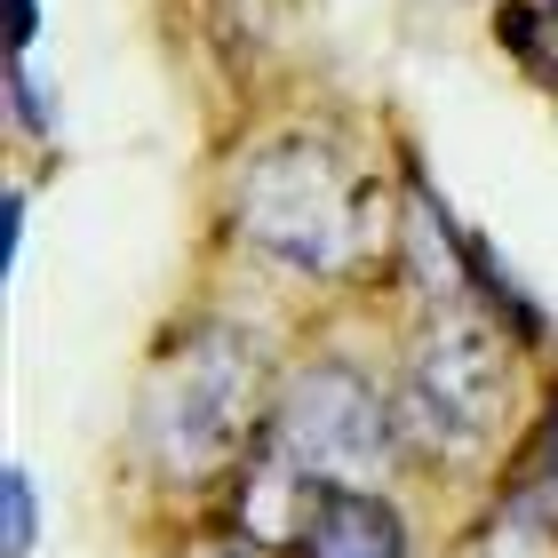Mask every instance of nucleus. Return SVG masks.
Wrapping results in <instances>:
<instances>
[{
    "instance_id": "nucleus-1",
    "label": "nucleus",
    "mask_w": 558,
    "mask_h": 558,
    "mask_svg": "<svg viewBox=\"0 0 558 558\" xmlns=\"http://www.w3.org/2000/svg\"><path fill=\"white\" fill-rule=\"evenodd\" d=\"M256 343L240 327H192L184 343L151 367L144 408H136V439L160 463V478H208L223 454L240 447L247 415H256Z\"/></svg>"
},
{
    "instance_id": "nucleus-2",
    "label": "nucleus",
    "mask_w": 558,
    "mask_h": 558,
    "mask_svg": "<svg viewBox=\"0 0 558 558\" xmlns=\"http://www.w3.org/2000/svg\"><path fill=\"white\" fill-rule=\"evenodd\" d=\"M367 216L375 192H351L319 144H271L240 168V240L288 271H343V256L367 240Z\"/></svg>"
},
{
    "instance_id": "nucleus-3",
    "label": "nucleus",
    "mask_w": 558,
    "mask_h": 558,
    "mask_svg": "<svg viewBox=\"0 0 558 558\" xmlns=\"http://www.w3.org/2000/svg\"><path fill=\"white\" fill-rule=\"evenodd\" d=\"M271 447L288 454L312 487H360V478H375V471L391 463L399 423H391L384 391H375L360 367L312 360L288 384L279 415H271Z\"/></svg>"
},
{
    "instance_id": "nucleus-4",
    "label": "nucleus",
    "mask_w": 558,
    "mask_h": 558,
    "mask_svg": "<svg viewBox=\"0 0 558 558\" xmlns=\"http://www.w3.org/2000/svg\"><path fill=\"white\" fill-rule=\"evenodd\" d=\"M502 399H511V367H502V343L478 336V327H439L415 367L408 391H399V430L439 454H471L478 439H495Z\"/></svg>"
},
{
    "instance_id": "nucleus-5",
    "label": "nucleus",
    "mask_w": 558,
    "mask_h": 558,
    "mask_svg": "<svg viewBox=\"0 0 558 558\" xmlns=\"http://www.w3.org/2000/svg\"><path fill=\"white\" fill-rule=\"evenodd\" d=\"M295 558H408V535H399V511L384 495L319 487L295 526Z\"/></svg>"
},
{
    "instance_id": "nucleus-6",
    "label": "nucleus",
    "mask_w": 558,
    "mask_h": 558,
    "mask_svg": "<svg viewBox=\"0 0 558 558\" xmlns=\"http://www.w3.org/2000/svg\"><path fill=\"white\" fill-rule=\"evenodd\" d=\"M408 264H415V279H423V295H463V279H471V232H454L447 223V208L430 199V184L415 175L408 184Z\"/></svg>"
},
{
    "instance_id": "nucleus-7",
    "label": "nucleus",
    "mask_w": 558,
    "mask_h": 558,
    "mask_svg": "<svg viewBox=\"0 0 558 558\" xmlns=\"http://www.w3.org/2000/svg\"><path fill=\"white\" fill-rule=\"evenodd\" d=\"M0 543H9V558L33 550V478L24 471L0 478Z\"/></svg>"
},
{
    "instance_id": "nucleus-8",
    "label": "nucleus",
    "mask_w": 558,
    "mask_h": 558,
    "mask_svg": "<svg viewBox=\"0 0 558 558\" xmlns=\"http://www.w3.org/2000/svg\"><path fill=\"white\" fill-rule=\"evenodd\" d=\"M502 48H511L519 64L550 72V64H543V9H526V0H511V9H502Z\"/></svg>"
},
{
    "instance_id": "nucleus-9",
    "label": "nucleus",
    "mask_w": 558,
    "mask_h": 558,
    "mask_svg": "<svg viewBox=\"0 0 558 558\" xmlns=\"http://www.w3.org/2000/svg\"><path fill=\"white\" fill-rule=\"evenodd\" d=\"M9 96H16V120H24V129H48V120H57V112H48V88L24 81V57L9 64Z\"/></svg>"
},
{
    "instance_id": "nucleus-10",
    "label": "nucleus",
    "mask_w": 558,
    "mask_h": 558,
    "mask_svg": "<svg viewBox=\"0 0 558 558\" xmlns=\"http://www.w3.org/2000/svg\"><path fill=\"white\" fill-rule=\"evenodd\" d=\"M33 40H40V0H9V57H24Z\"/></svg>"
},
{
    "instance_id": "nucleus-11",
    "label": "nucleus",
    "mask_w": 558,
    "mask_h": 558,
    "mask_svg": "<svg viewBox=\"0 0 558 558\" xmlns=\"http://www.w3.org/2000/svg\"><path fill=\"white\" fill-rule=\"evenodd\" d=\"M16 240H24V192L0 199V247H9V264H16Z\"/></svg>"
},
{
    "instance_id": "nucleus-12",
    "label": "nucleus",
    "mask_w": 558,
    "mask_h": 558,
    "mask_svg": "<svg viewBox=\"0 0 558 558\" xmlns=\"http://www.w3.org/2000/svg\"><path fill=\"white\" fill-rule=\"evenodd\" d=\"M543 447H550V463H558V408H550V439H543Z\"/></svg>"
}]
</instances>
